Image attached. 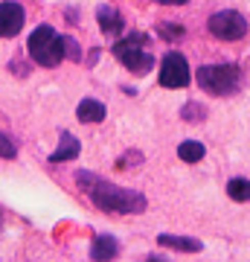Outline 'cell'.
I'll list each match as a JSON object with an SVG mask.
<instances>
[{
	"label": "cell",
	"instance_id": "19",
	"mask_svg": "<svg viewBox=\"0 0 250 262\" xmlns=\"http://www.w3.org/2000/svg\"><path fill=\"white\" fill-rule=\"evenodd\" d=\"M154 3H163V6H184L189 0H154Z\"/></svg>",
	"mask_w": 250,
	"mask_h": 262
},
{
	"label": "cell",
	"instance_id": "17",
	"mask_svg": "<svg viewBox=\"0 0 250 262\" xmlns=\"http://www.w3.org/2000/svg\"><path fill=\"white\" fill-rule=\"evenodd\" d=\"M160 35L166 38V41L184 38V27H180V24H163V27H160Z\"/></svg>",
	"mask_w": 250,
	"mask_h": 262
},
{
	"label": "cell",
	"instance_id": "18",
	"mask_svg": "<svg viewBox=\"0 0 250 262\" xmlns=\"http://www.w3.org/2000/svg\"><path fill=\"white\" fill-rule=\"evenodd\" d=\"M18 155V149H15V143L6 137V134H0V158H6V160H12Z\"/></svg>",
	"mask_w": 250,
	"mask_h": 262
},
{
	"label": "cell",
	"instance_id": "12",
	"mask_svg": "<svg viewBox=\"0 0 250 262\" xmlns=\"http://www.w3.org/2000/svg\"><path fill=\"white\" fill-rule=\"evenodd\" d=\"M160 245H163V248H175V251H186V253H198V251H201V242H198V239L172 236V233H163V236H160Z\"/></svg>",
	"mask_w": 250,
	"mask_h": 262
},
{
	"label": "cell",
	"instance_id": "15",
	"mask_svg": "<svg viewBox=\"0 0 250 262\" xmlns=\"http://www.w3.org/2000/svg\"><path fill=\"white\" fill-rule=\"evenodd\" d=\"M204 117H207V108H204L201 102H189V105L184 108V120H186V122H201Z\"/></svg>",
	"mask_w": 250,
	"mask_h": 262
},
{
	"label": "cell",
	"instance_id": "9",
	"mask_svg": "<svg viewBox=\"0 0 250 262\" xmlns=\"http://www.w3.org/2000/svg\"><path fill=\"white\" fill-rule=\"evenodd\" d=\"M120 253V245H117V239L108 233H99L96 239H93L90 245V259H113Z\"/></svg>",
	"mask_w": 250,
	"mask_h": 262
},
{
	"label": "cell",
	"instance_id": "5",
	"mask_svg": "<svg viewBox=\"0 0 250 262\" xmlns=\"http://www.w3.org/2000/svg\"><path fill=\"white\" fill-rule=\"evenodd\" d=\"M207 27L218 41H239V38L247 35V20L241 18L239 12L233 9H224V12H215L213 18L207 20Z\"/></svg>",
	"mask_w": 250,
	"mask_h": 262
},
{
	"label": "cell",
	"instance_id": "3",
	"mask_svg": "<svg viewBox=\"0 0 250 262\" xmlns=\"http://www.w3.org/2000/svg\"><path fill=\"white\" fill-rule=\"evenodd\" d=\"M239 67L236 64H204L198 70V84L201 91L213 96H230L236 88H239Z\"/></svg>",
	"mask_w": 250,
	"mask_h": 262
},
{
	"label": "cell",
	"instance_id": "10",
	"mask_svg": "<svg viewBox=\"0 0 250 262\" xmlns=\"http://www.w3.org/2000/svg\"><path fill=\"white\" fill-rule=\"evenodd\" d=\"M96 18H99V27H102L105 35H117V32L125 27V24H122V18L117 15V9H111V6H99Z\"/></svg>",
	"mask_w": 250,
	"mask_h": 262
},
{
	"label": "cell",
	"instance_id": "16",
	"mask_svg": "<svg viewBox=\"0 0 250 262\" xmlns=\"http://www.w3.org/2000/svg\"><path fill=\"white\" fill-rule=\"evenodd\" d=\"M61 44H64V58L70 61H82V53H79V44H76L70 35H61Z\"/></svg>",
	"mask_w": 250,
	"mask_h": 262
},
{
	"label": "cell",
	"instance_id": "11",
	"mask_svg": "<svg viewBox=\"0 0 250 262\" xmlns=\"http://www.w3.org/2000/svg\"><path fill=\"white\" fill-rule=\"evenodd\" d=\"M76 114H79L82 122H102L105 120V105L96 102V99H82L79 108H76Z\"/></svg>",
	"mask_w": 250,
	"mask_h": 262
},
{
	"label": "cell",
	"instance_id": "8",
	"mask_svg": "<svg viewBox=\"0 0 250 262\" xmlns=\"http://www.w3.org/2000/svg\"><path fill=\"white\" fill-rule=\"evenodd\" d=\"M79 151H82V146H79V140H76L70 131H61V140H58V149L50 155V160L53 163H64V160H73L79 158Z\"/></svg>",
	"mask_w": 250,
	"mask_h": 262
},
{
	"label": "cell",
	"instance_id": "7",
	"mask_svg": "<svg viewBox=\"0 0 250 262\" xmlns=\"http://www.w3.org/2000/svg\"><path fill=\"white\" fill-rule=\"evenodd\" d=\"M24 18H27V12L20 3L15 0H3L0 3V38H15L24 27Z\"/></svg>",
	"mask_w": 250,
	"mask_h": 262
},
{
	"label": "cell",
	"instance_id": "2",
	"mask_svg": "<svg viewBox=\"0 0 250 262\" xmlns=\"http://www.w3.org/2000/svg\"><path fill=\"white\" fill-rule=\"evenodd\" d=\"M27 50H29V56L35 58L41 67H56L58 61L64 58V44H61V35H58L53 27H47V24H41V27L29 35Z\"/></svg>",
	"mask_w": 250,
	"mask_h": 262
},
{
	"label": "cell",
	"instance_id": "14",
	"mask_svg": "<svg viewBox=\"0 0 250 262\" xmlns=\"http://www.w3.org/2000/svg\"><path fill=\"white\" fill-rule=\"evenodd\" d=\"M227 195L233 201H250V181L247 178H233L227 184Z\"/></svg>",
	"mask_w": 250,
	"mask_h": 262
},
{
	"label": "cell",
	"instance_id": "6",
	"mask_svg": "<svg viewBox=\"0 0 250 262\" xmlns=\"http://www.w3.org/2000/svg\"><path fill=\"white\" fill-rule=\"evenodd\" d=\"M189 64L180 53H166L163 64H160V84L163 88H186L189 84Z\"/></svg>",
	"mask_w": 250,
	"mask_h": 262
},
{
	"label": "cell",
	"instance_id": "20",
	"mask_svg": "<svg viewBox=\"0 0 250 262\" xmlns=\"http://www.w3.org/2000/svg\"><path fill=\"white\" fill-rule=\"evenodd\" d=\"M0 230H3V210H0Z\"/></svg>",
	"mask_w": 250,
	"mask_h": 262
},
{
	"label": "cell",
	"instance_id": "1",
	"mask_svg": "<svg viewBox=\"0 0 250 262\" xmlns=\"http://www.w3.org/2000/svg\"><path fill=\"white\" fill-rule=\"evenodd\" d=\"M76 181L87 189L90 201L99 207V210H105V213L134 215V213H143V210H146V198L140 195V192H134V189L108 184V181L96 178V175H90V172H79Z\"/></svg>",
	"mask_w": 250,
	"mask_h": 262
},
{
	"label": "cell",
	"instance_id": "13",
	"mask_svg": "<svg viewBox=\"0 0 250 262\" xmlns=\"http://www.w3.org/2000/svg\"><path fill=\"white\" fill-rule=\"evenodd\" d=\"M204 155H207L204 143H198V140H186V143L177 146V158L184 160V163H198Z\"/></svg>",
	"mask_w": 250,
	"mask_h": 262
},
{
	"label": "cell",
	"instance_id": "4",
	"mask_svg": "<svg viewBox=\"0 0 250 262\" xmlns=\"http://www.w3.org/2000/svg\"><path fill=\"white\" fill-rule=\"evenodd\" d=\"M143 41H146L143 35H128L113 44V56L120 58L131 73H148L154 67V58L143 50Z\"/></svg>",
	"mask_w": 250,
	"mask_h": 262
}]
</instances>
